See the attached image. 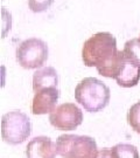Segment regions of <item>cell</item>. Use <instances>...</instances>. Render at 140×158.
<instances>
[{
	"label": "cell",
	"instance_id": "1",
	"mask_svg": "<svg viewBox=\"0 0 140 158\" xmlns=\"http://www.w3.org/2000/svg\"><path fill=\"white\" fill-rule=\"evenodd\" d=\"M117 40L109 32L94 34L84 42L82 60L86 67H95L104 77L113 79L119 62Z\"/></svg>",
	"mask_w": 140,
	"mask_h": 158
},
{
	"label": "cell",
	"instance_id": "2",
	"mask_svg": "<svg viewBox=\"0 0 140 158\" xmlns=\"http://www.w3.org/2000/svg\"><path fill=\"white\" fill-rule=\"evenodd\" d=\"M111 91L103 81L85 77L75 88V100L89 113H98L107 107Z\"/></svg>",
	"mask_w": 140,
	"mask_h": 158
},
{
	"label": "cell",
	"instance_id": "3",
	"mask_svg": "<svg viewBox=\"0 0 140 158\" xmlns=\"http://www.w3.org/2000/svg\"><path fill=\"white\" fill-rule=\"evenodd\" d=\"M56 148L62 158H97L99 152L95 139L85 135L64 134L58 136Z\"/></svg>",
	"mask_w": 140,
	"mask_h": 158
},
{
	"label": "cell",
	"instance_id": "4",
	"mask_svg": "<svg viewBox=\"0 0 140 158\" xmlns=\"http://www.w3.org/2000/svg\"><path fill=\"white\" fill-rule=\"evenodd\" d=\"M32 134V122L20 110L6 113L1 118V136L4 142L11 145L21 144Z\"/></svg>",
	"mask_w": 140,
	"mask_h": 158
},
{
	"label": "cell",
	"instance_id": "5",
	"mask_svg": "<svg viewBox=\"0 0 140 158\" xmlns=\"http://www.w3.org/2000/svg\"><path fill=\"white\" fill-rule=\"evenodd\" d=\"M48 46L43 40L29 38L17 47V62L25 69H40L48 59Z\"/></svg>",
	"mask_w": 140,
	"mask_h": 158
},
{
	"label": "cell",
	"instance_id": "6",
	"mask_svg": "<svg viewBox=\"0 0 140 158\" xmlns=\"http://www.w3.org/2000/svg\"><path fill=\"white\" fill-rule=\"evenodd\" d=\"M49 122L57 130L71 131L77 129L83 122V111L75 103H62L49 114Z\"/></svg>",
	"mask_w": 140,
	"mask_h": 158
},
{
	"label": "cell",
	"instance_id": "7",
	"mask_svg": "<svg viewBox=\"0 0 140 158\" xmlns=\"http://www.w3.org/2000/svg\"><path fill=\"white\" fill-rule=\"evenodd\" d=\"M113 79L118 85L123 88H132L140 81V66L124 55L123 51L119 52V62Z\"/></svg>",
	"mask_w": 140,
	"mask_h": 158
},
{
	"label": "cell",
	"instance_id": "8",
	"mask_svg": "<svg viewBox=\"0 0 140 158\" xmlns=\"http://www.w3.org/2000/svg\"><path fill=\"white\" fill-rule=\"evenodd\" d=\"M60 98V90L57 87H50L34 94L32 101V113L34 115H46L53 113Z\"/></svg>",
	"mask_w": 140,
	"mask_h": 158
},
{
	"label": "cell",
	"instance_id": "9",
	"mask_svg": "<svg viewBox=\"0 0 140 158\" xmlns=\"http://www.w3.org/2000/svg\"><path fill=\"white\" fill-rule=\"evenodd\" d=\"M57 148L50 137L36 136L28 142L26 147L27 158H56Z\"/></svg>",
	"mask_w": 140,
	"mask_h": 158
},
{
	"label": "cell",
	"instance_id": "10",
	"mask_svg": "<svg viewBox=\"0 0 140 158\" xmlns=\"http://www.w3.org/2000/svg\"><path fill=\"white\" fill-rule=\"evenodd\" d=\"M58 85V74L55 68L43 67L38 69L33 74V90L34 93L50 87Z\"/></svg>",
	"mask_w": 140,
	"mask_h": 158
},
{
	"label": "cell",
	"instance_id": "11",
	"mask_svg": "<svg viewBox=\"0 0 140 158\" xmlns=\"http://www.w3.org/2000/svg\"><path fill=\"white\" fill-rule=\"evenodd\" d=\"M113 158H140L138 149L129 143H118L111 148Z\"/></svg>",
	"mask_w": 140,
	"mask_h": 158
},
{
	"label": "cell",
	"instance_id": "12",
	"mask_svg": "<svg viewBox=\"0 0 140 158\" xmlns=\"http://www.w3.org/2000/svg\"><path fill=\"white\" fill-rule=\"evenodd\" d=\"M124 55L140 66V38H134L125 42L123 49Z\"/></svg>",
	"mask_w": 140,
	"mask_h": 158
},
{
	"label": "cell",
	"instance_id": "13",
	"mask_svg": "<svg viewBox=\"0 0 140 158\" xmlns=\"http://www.w3.org/2000/svg\"><path fill=\"white\" fill-rule=\"evenodd\" d=\"M127 123L134 130L137 134L140 135V101L135 102L127 111Z\"/></svg>",
	"mask_w": 140,
	"mask_h": 158
},
{
	"label": "cell",
	"instance_id": "14",
	"mask_svg": "<svg viewBox=\"0 0 140 158\" xmlns=\"http://www.w3.org/2000/svg\"><path fill=\"white\" fill-rule=\"evenodd\" d=\"M53 2L54 0H28V7L34 13H41L47 11Z\"/></svg>",
	"mask_w": 140,
	"mask_h": 158
},
{
	"label": "cell",
	"instance_id": "15",
	"mask_svg": "<svg viewBox=\"0 0 140 158\" xmlns=\"http://www.w3.org/2000/svg\"><path fill=\"white\" fill-rule=\"evenodd\" d=\"M97 158H113L111 149H109V148H103V149H101L99 152H98Z\"/></svg>",
	"mask_w": 140,
	"mask_h": 158
}]
</instances>
